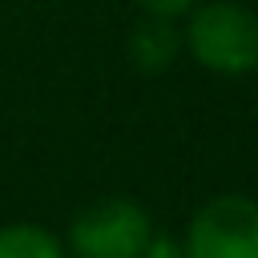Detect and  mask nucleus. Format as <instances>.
<instances>
[{"label": "nucleus", "mask_w": 258, "mask_h": 258, "mask_svg": "<svg viewBox=\"0 0 258 258\" xmlns=\"http://www.w3.org/2000/svg\"><path fill=\"white\" fill-rule=\"evenodd\" d=\"M181 48L218 77H246L258 69V12L242 0L194 4L185 12Z\"/></svg>", "instance_id": "nucleus-1"}, {"label": "nucleus", "mask_w": 258, "mask_h": 258, "mask_svg": "<svg viewBox=\"0 0 258 258\" xmlns=\"http://www.w3.org/2000/svg\"><path fill=\"white\" fill-rule=\"evenodd\" d=\"M153 238V218L133 198H101L85 206L69 226L73 258H137Z\"/></svg>", "instance_id": "nucleus-2"}, {"label": "nucleus", "mask_w": 258, "mask_h": 258, "mask_svg": "<svg viewBox=\"0 0 258 258\" xmlns=\"http://www.w3.org/2000/svg\"><path fill=\"white\" fill-rule=\"evenodd\" d=\"M185 258H258V202L246 194L210 198L185 226Z\"/></svg>", "instance_id": "nucleus-3"}, {"label": "nucleus", "mask_w": 258, "mask_h": 258, "mask_svg": "<svg viewBox=\"0 0 258 258\" xmlns=\"http://www.w3.org/2000/svg\"><path fill=\"white\" fill-rule=\"evenodd\" d=\"M125 52H129V64H133L137 73L157 77V73H165V69L177 60V52H181V32H177V24L165 20V16H145V20L133 24L129 40H125Z\"/></svg>", "instance_id": "nucleus-4"}, {"label": "nucleus", "mask_w": 258, "mask_h": 258, "mask_svg": "<svg viewBox=\"0 0 258 258\" xmlns=\"http://www.w3.org/2000/svg\"><path fill=\"white\" fill-rule=\"evenodd\" d=\"M0 258H69V254L52 230L36 222H8L0 226Z\"/></svg>", "instance_id": "nucleus-5"}, {"label": "nucleus", "mask_w": 258, "mask_h": 258, "mask_svg": "<svg viewBox=\"0 0 258 258\" xmlns=\"http://www.w3.org/2000/svg\"><path fill=\"white\" fill-rule=\"evenodd\" d=\"M137 258H185V250H181V238L157 234V230H153V238L145 242V250H141Z\"/></svg>", "instance_id": "nucleus-6"}, {"label": "nucleus", "mask_w": 258, "mask_h": 258, "mask_svg": "<svg viewBox=\"0 0 258 258\" xmlns=\"http://www.w3.org/2000/svg\"><path fill=\"white\" fill-rule=\"evenodd\" d=\"M145 16H165V20H177V16H185L198 0H133Z\"/></svg>", "instance_id": "nucleus-7"}]
</instances>
